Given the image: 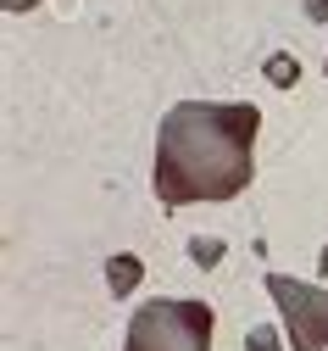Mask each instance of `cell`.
Returning <instances> with one entry per match:
<instances>
[{
  "instance_id": "6da1fadb",
  "label": "cell",
  "mask_w": 328,
  "mask_h": 351,
  "mask_svg": "<svg viewBox=\"0 0 328 351\" xmlns=\"http://www.w3.org/2000/svg\"><path fill=\"white\" fill-rule=\"evenodd\" d=\"M256 128L251 101H178L156 128V195L162 206L234 201L256 179Z\"/></svg>"
},
{
  "instance_id": "7a4b0ae2",
  "label": "cell",
  "mask_w": 328,
  "mask_h": 351,
  "mask_svg": "<svg viewBox=\"0 0 328 351\" xmlns=\"http://www.w3.org/2000/svg\"><path fill=\"white\" fill-rule=\"evenodd\" d=\"M217 313L206 301H145L128 324L123 351H212Z\"/></svg>"
},
{
  "instance_id": "3957f363",
  "label": "cell",
  "mask_w": 328,
  "mask_h": 351,
  "mask_svg": "<svg viewBox=\"0 0 328 351\" xmlns=\"http://www.w3.org/2000/svg\"><path fill=\"white\" fill-rule=\"evenodd\" d=\"M267 295L278 301L290 351H328V290L290 279V274H267Z\"/></svg>"
},
{
  "instance_id": "277c9868",
  "label": "cell",
  "mask_w": 328,
  "mask_h": 351,
  "mask_svg": "<svg viewBox=\"0 0 328 351\" xmlns=\"http://www.w3.org/2000/svg\"><path fill=\"white\" fill-rule=\"evenodd\" d=\"M139 279H145V262H139V256L117 251V256L106 262V285H112V295H134V290H139Z\"/></svg>"
},
{
  "instance_id": "5b68a950",
  "label": "cell",
  "mask_w": 328,
  "mask_h": 351,
  "mask_svg": "<svg viewBox=\"0 0 328 351\" xmlns=\"http://www.w3.org/2000/svg\"><path fill=\"white\" fill-rule=\"evenodd\" d=\"M190 262H195V268H217V262H223V240L217 234H195L190 240Z\"/></svg>"
},
{
  "instance_id": "8992f818",
  "label": "cell",
  "mask_w": 328,
  "mask_h": 351,
  "mask_svg": "<svg viewBox=\"0 0 328 351\" xmlns=\"http://www.w3.org/2000/svg\"><path fill=\"white\" fill-rule=\"evenodd\" d=\"M245 351H290V335H278L273 324H256L245 335Z\"/></svg>"
},
{
  "instance_id": "52a82bcc",
  "label": "cell",
  "mask_w": 328,
  "mask_h": 351,
  "mask_svg": "<svg viewBox=\"0 0 328 351\" xmlns=\"http://www.w3.org/2000/svg\"><path fill=\"white\" fill-rule=\"evenodd\" d=\"M295 78H301V62H295V56H284V51H278V56H267V84H278V90H290Z\"/></svg>"
},
{
  "instance_id": "ba28073f",
  "label": "cell",
  "mask_w": 328,
  "mask_h": 351,
  "mask_svg": "<svg viewBox=\"0 0 328 351\" xmlns=\"http://www.w3.org/2000/svg\"><path fill=\"white\" fill-rule=\"evenodd\" d=\"M306 17H317V23H323V17H328V0H306Z\"/></svg>"
},
{
  "instance_id": "9c48e42d",
  "label": "cell",
  "mask_w": 328,
  "mask_h": 351,
  "mask_svg": "<svg viewBox=\"0 0 328 351\" xmlns=\"http://www.w3.org/2000/svg\"><path fill=\"white\" fill-rule=\"evenodd\" d=\"M6 12H28V6H39V0H0Z\"/></svg>"
},
{
  "instance_id": "30bf717a",
  "label": "cell",
  "mask_w": 328,
  "mask_h": 351,
  "mask_svg": "<svg viewBox=\"0 0 328 351\" xmlns=\"http://www.w3.org/2000/svg\"><path fill=\"white\" fill-rule=\"evenodd\" d=\"M317 262H323V279H328V245H323V256H317Z\"/></svg>"
}]
</instances>
